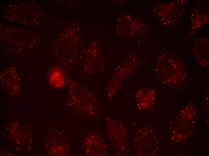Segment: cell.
<instances>
[{"label": "cell", "instance_id": "obj_1", "mask_svg": "<svg viewBox=\"0 0 209 156\" xmlns=\"http://www.w3.org/2000/svg\"><path fill=\"white\" fill-rule=\"evenodd\" d=\"M162 79L166 85L176 86L184 83L187 78L186 71L179 59L169 55L163 59Z\"/></svg>", "mask_w": 209, "mask_h": 156}, {"label": "cell", "instance_id": "obj_2", "mask_svg": "<svg viewBox=\"0 0 209 156\" xmlns=\"http://www.w3.org/2000/svg\"><path fill=\"white\" fill-rule=\"evenodd\" d=\"M184 1H178L164 4L163 7L165 14L163 23L167 26L176 25L181 17L184 8Z\"/></svg>", "mask_w": 209, "mask_h": 156}, {"label": "cell", "instance_id": "obj_3", "mask_svg": "<svg viewBox=\"0 0 209 156\" xmlns=\"http://www.w3.org/2000/svg\"><path fill=\"white\" fill-rule=\"evenodd\" d=\"M205 39H200L193 46L192 52L195 58L200 65L204 67L208 65V45Z\"/></svg>", "mask_w": 209, "mask_h": 156}]
</instances>
